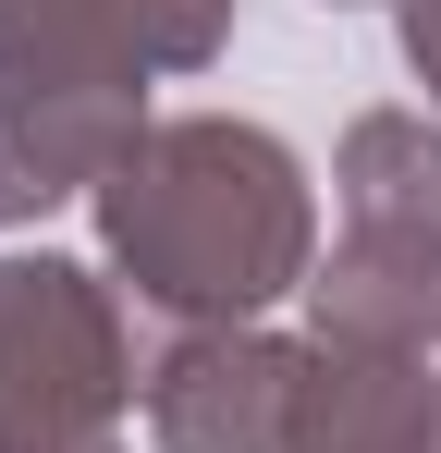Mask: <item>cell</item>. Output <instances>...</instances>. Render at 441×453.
I'll use <instances>...</instances> for the list:
<instances>
[{
    "mask_svg": "<svg viewBox=\"0 0 441 453\" xmlns=\"http://www.w3.org/2000/svg\"><path fill=\"white\" fill-rule=\"evenodd\" d=\"M294 380H306V343L258 319H197L147 343L135 404L159 453H294Z\"/></svg>",
    "mask_w": 441,
    "mask_h": 453,
    "instance_id": "obj_4",
    "label": "cell"
},
{
    "mask_svg": "<svg viewBox=\"0 0 441 453\" xmlns=\"http://www.w3.org/2000/svg\"><path fill=\"white\" fill-rule=\"evenodd\" d=\"M392 37H405V74L429 86V111H441V0H392Z\"/></svg>",
    "mask_w": 441,
    "mask_h": 453,
    "instance_id": "obj_9",
    "label": "cell"
},
{
    "mask_svg": "<svg viewBox=\"0 0 441 453\" xmlns=\"http://www.w3.org/2000/svg\"><path fill=\"white\" fill-rule=\"evenodd\" d=\"M135 306L86 257H0V453H123L135 429Z\"/></svg>",
    "mask_w": 441,
    "mask_h": 453,
    "instance_id": "obj_3",
    "label": "cell"
},
{
    "mask_svg": "<svg viewBox=\"0 0 441 453\" xmlns=\"http://www.w3.org/2000/svg\"><path fill=\"white\" fill-rule=\"evenodd\" d=\"M331 343L441 356V111H356L331 148V257L306 282Z\"/></svg>",
    "mask_w": 441,
    "mask_h": 453,
    "instance_id": "obj_2",
    "label": "cell"
},
{
    "mask_svg": "<svg viewBox=\"0 0 441 453\" xmlns=\"http://www.w3.org/2000/svg\"><path fill=\"white\" fill-rule=\"evenodd\" d=\"M0 86H123V98H147V74L98 25V0H0Z\"/></svg>",
    "mask_w": 441,
    "mask_h": 453,
    "instance_id": "obj_7",
    "label": "cell"
},
{
    "mask_svg": "<svg viewBox=\"0 0 441 453\" xmlns=\"http://www.w3.org/2000/svg\"><path fill=\"white\" fill-rule=\"evenodd\" d=\"M331 12H344V0H331Z\"/></svg>",
    "mask_w": 441,
    "mask_h": 453,
    "instance_id": "obj_10",
    "label": "cell"
},
{
    "mask_svg": "<svg viewBox=\"0 0 441 453\" xmlns=\"http://www.w3.org/2000/svg\"><path fill=\"white\" fill-rule=\"evenodd\" d=\"M294 453H441V368L306 331L294 380Z\"/></svg>",
    "mask_w": 441,
    "mask_h": 453,
    "instance_id": "obj_6",
    "label": "cell"
},
{
    "mask_svg": "<svg viewBox=\"0 0 441 453\" xmlns=\"http://www.w3.org/2000/svg\"><path fill=\"white\" fill-rule=\"evenodd\" d=\"M98 257L123 306H147L159 331H197V319H258L319 282V196H306V159L270 123H233V111H172L147 123L123 172L98 184Z\"/></svg>",
    "mask_w": 441,
    "mask_h": 453,
    "instance_id": "obj_1",
    "label": "cell"
},
{
    "mask_svg": "<svg viewBox=\"0 0 441 453\" xmlns=\"http://www.w3.org/2000/svg\"><path fill=\"white\" fill-rule=\"evenodd\" d=\"M147 135V98L123 86H0V233L98 196Z\"/></svg>",
    "mask_w": 441,
    "mask_h": 453,
    "instance_id": "obj_5",
    "label": "cell"
},
{
    "mask_svg": "<svg viewBox=\"0 0 441 453\" xmlns=\"http://www.w3.org/2000/svg\"><path fill=\"white\" fill-rule=\"evenodd\" d=\"M98 25L135 74H209L233 50V0H98Z\"/></svg>",
    "mask_w": 441,
    "mask_h": 453,
    "instance_id": "obj_8",
    "label": "cell"
}]
</instances>
